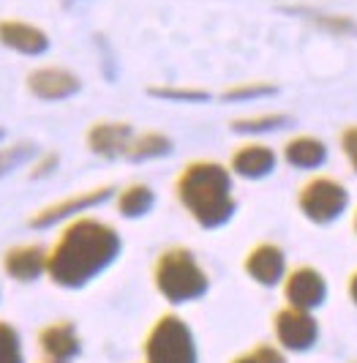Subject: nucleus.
I'll list each match as a JSON object with an SVG mask.
<instances>
[{
    "label": "nucleus",
    "instance_id": "22",
    "mask_svg": "<svg viewBox=\"0 0 357 363\" xmlns=\"http://www.w3.org/2000/svg\"><path fill=\"white\" fill-rule=\"evenodd\" d=\"M276 85L268 82H246V85H234L230 91H224L227 101H249V99H262V96H273Z\"/></svg>",
    "mask_w": 357,
    "mask_h": 363
},
{
    "label": "nucleus",
    "instance_id": "10",
    "mask_svg": "<svg viewBox=\"0 0 357 363\" xmlns=\"http://www.w3.org/2000/svg\"><path fill=\"white\" fill-rule=\"evenodd\" d=\"M286 301H289V306H295V309H314V306H319L322 301H324V279H322L319 271H314V268H298V271H292L286 276Z\"/></svg>",
    "mask_w": 357,
    "mask_h": 363
},
{
    "label": "nucleus",
    "instance_id": "20",
    "mask_svg": "<svg viewBox=\"0 0 357 363\" xmlns=\"http://www.w3.org/2000/svg\"><path fill=\"white\" fill-rule=\"evenodd\" d=\"M33 153H36V147L30 145V143H17V145L0 147V178L14 172L28 159H33Z\"/></svg>",
    "mask_w": 357,
    "mask_h": 363
},
{
    "label": "nucleus",
    "instance_id": "13",
    "mask_svg": "<svg viewBox=\"0 0 357 363\" xmlns=\"http://www.w3.org/2000/svg\"><path fill=\"white\" fill-rule=\"evenodd\" d=\"M50 252H44V246L28 243V246H14L3 257V268L11 279L17 281H33L41 273H47Z\"/></svg>",
    "mask_w": 357,
    "mask_h": 363
},
{
    "label": "nucleus",
    "instance_id": "25",
    "mask_svg": "<svg viewBox=\"0 0 357 363\" xmlns=\"http://www.w3.org/2000/svg\"><path fill=\"white\" fill-rule=\"evenodd\" d=\"M232 363H284V355L278 350H273V347H256L246 355L234 358Z\"/></svg>",
    "mask_w": 357,
    "mask_h": 363
},
{
    "label": "nucleus",
    "instance_id": "16",
    "mask_svg": "<svg viewBox=\"0 0 357 363\" xmlns=\"http://www.w3.org/2000/svg\"><path fill=\"white\" fill-rule=\"evenodd\" d=\"M284 159L298 169H317L327 159V147L317 137H295L284 145Z\"/></svg>",
    "mask_w": 357,
    "mask_h": 363
},
{
    "label": "nucleus",
    "instance_id": "3",
    "mask_svg": "<svg viewBox=\"0 0 357 363\" xmlns=\"http://www.w3.org/2000/svg\"><path fill=\"white\" fill-rule=\"evenodd\" d=\"M153 279H156V287L161 295L172 303L197 301L208 292V273L202 271V265L194 259L188 249L164 252L156 262Z\"/></svg>",
    "mask_w": 357,
    "mask_h": 363
},
{
    "label": "nucleus",
    "instance_id": "31",
    "mask_svg": "<svg viewBox=\"0 0 357 363\" xmlns=\"http://www.w3.org/2000/svg\"><path fill=\"white\" fill-rule=\"evenodd\" d=\"M0 137H3V128H0Z\"/></svg>",
    "mask_w": 357,
    "mask_h": 363
},
{
    "label": "nucleus",
    "instance_id": "19",
    "mask_svg": "<svg viewBox=\"0 0 357 363\" xmlns=\"http://www.w3.org/2000/svg\"><path fill=\"white\" fill-rule=\"evenodd\" d=\"M289 123L286 115H278V112H270V115H256V118H240V121H232V131L237 134H262V131H276Z\"/></svg>",
    "mask_w": 357,
    "mask_h": 363
},
{
    "label": "nucleus",
    "instance_id": "28",
    "mask_svg": "<svg viewBox=\"0 0 357 363\" xmlns=\"http://www.w3.org/2000/svg\"><path fill=\"white\" fill-rule=\"evenodd\" d=\"M349 292H352V298H355V303H357V271H355V276H352V281H349Z\"/></svg>",
    "mask_w": 357,
    "mask_h": 363
},
{
    "label": "nucleus",
    "instance_id": "30",
    "mask_svg": "<svg viewBox=\"0 0 357 363\" xmlns=\"http://www.w3.org/2000/svg\"><path fill=\"white\" fill-rule=\"evenodd\" d=\"M355 230H357V213H355Z\"/></svg>",
    "mask_w": 357,
    "mask_h": 363
},
{
    "label": "nucleus",
    "instance_id": "14",
    "mask_svg": "<svg viewBox=\"0 0 357 363\" xmlns=\"http://www.w3.org/2000/svg\"><path fill=\"white\" fill-rule=\"evenodd\" d=\"M276 169V153L268 145H243L232 153V162H230V172L240 175V178H249V181H259Z\"/></svg>",
    "mask_w": 357,
    "mask_h": 363
},
{
    "label": "nucleus",
    "instance_id": "21",
    "mask_svg": "<svg viewBox=\"0 0 357 363\" xmlns=\"http://www.w3.org/2000/svg\"><path fill=\"white\" fill-rule=\"evenodd\" d=\"M0 363H22L19 333L8 323H0Z\"/></svg>",
    "mask_w": 357,
    "mask_h": 363
},
{
    "label": "nucleus",
    "instance_id": "8",
    "mask_svg": "<svg viewBox=\"0 0 357 363\" xmlns=\"http://www.w3.org/2000/svg\"><path fill=\"white\" fill-rule=\"evenodd\" d=\"M276 336L286 350H305L317 339V320L305 309L286 306L276 314Z\"/></svg>",
    "mask_w": 357,
    "mask_h": 363
},
{
    "label": "nucleus",
    "instance_id": "18",
    "mask_svg": "<svg viewBox=\"0 0 357 363\" xmlns=\"http://www.w3.org/2000/svg\"><path fill=\"white\" fill-rule=\"evenodd\" d=\"M153 205H156V194H153V189L144 186V183L128 186V189L120 191V197H118V211H120V216H125V218L144 216V213L153 211Z\"/></svg>",
    "mask_w": 357,
    "mask_h": 363
},
{
    "label": "nucleus",
    "instance_id": "24",
    "mask_svg": "<svg viewBox=\"0 0 357 363\" xmlns=\"http://www.w3.org/2000/svg\"><path fill=\"white\" fill-rule=\"evenodd\" d=\"M317 14V25L324 28V30H330V33H357V22L349 17H341V14H324V11H314Z\"/></svg>",
    "mask_w": 357,
    "mask_h": 363
},
{
    "label": "nucleus",
    "instance_id": "7",
    "mask_svg": "<svg viewBox=\"0 0 357 363\" xmlns=\"http://www.w3.org/2000/svg\"><path fill=\"white\" fill-rule=\"evenodd\" d=\"M109 197H112V186H98V189H90V191H82V194H74L69 200H60L50 205V208H44V211H38L36 216L30 218V227H38V230L41 227H52L63 218L76 216L82 211H90V208L107 202Z\"/></svg>",
    "mask_w": 357,
    "mask_h": 363
},
{
    "label": "nucleus",
    "instance_id": "1",
    "mask_svg": "<svg viewBox=\"0 0 357 363\" xmlns=\"http://www.w3.org/2000/svg\"><path fill=\"white\" fill-rule=\"evenodd\" d=\"M120 255V235L98 218H74L50 252L47 273L60 287H82Z\"/></svg>",
    "mask_w": 357,
    "mask_h": 363
},
{
    "label": "nucleus",
    "instance_id": "29",
    "mask_svg": "<svg viewBox=\"0 0 357 363\" xmlns=\"http://www.w3.org/2000/svg\"><path fill=\"white\" fill-rule=\"evenodd\" d=\"M63 3H76V0H63Z\"/></svg>",
    "mask_w": 357,
    "mask_h": 363
},
{
    "label": "nucleus",
    "instance_id": "5",
    "mask_svg": "<svg viewBox=\"0 0 357 363\" xmlns=\"http://www.w3.org/2000/svg\"><path fill=\"white\" fill-rule=\"evenodd\" d=\"M298 205H300L303 216L311 218L314 224H330V221H336L346 211L349 194H346V189L336 178L322 175V178L308 181L300 189Z\"/></svg>",
    "mask_w": 357,
    "mask_h": 363
},
{
    "label": "nucleus",
    "instance_id": "11",
    "mask_svg": "<svg viewBox=\"0 0 357 363\" xmlns=\"http://www.w3.org/2000/svg\"><path fill=\"white\" fill-rule=\"evenodd\" d=\"M131 140H134L131 123H123V121H101L88 131V147L104 159L125 156Z\"/></svg>",
    "mask_w": 357,
    "mask_h": 363
},
{
    "label": "nucleus",
    "instance_id": "26",
    "mask_svg": "<svg viewBox=\"0 0 357 363\" xmlns=\"http://www.w3.org/2000/svg\"><path fill=\"white\" fill-rule=\"evenodd\" d=\"M341 147H344L346 159L352 164V169L357 172V126H349L341 134Z\"/></svg>",
    "mask_w": 357,
    "mask_h": 363
},
{
    "label": "nucleus",
    "instance_id": "17",
    "mask_svg": "<svg viewBox=\"0 0 357 363\" xmlns=\"http://www.w3.org/2000/svg\"><path fill=\"white\" fill-rule=\"evenodd\" d=\"M172 150V140L161 131H144L140 137H134L128 143V150H125V159L131 162H147V159H161Z\"/></svg>",
    "mask_w": 357,
    "mask_h": 363
},
{
    "label": "nucleus",
    "instance_id": "6",
    "mask_svg": "<svg viewBox=\"0 0 357 363\" xmlns=\"http://www.w3.org/2000/svg\"><path fill=\"white\" fill-rule=\"evenodd\" d=\"M82 88L79 77L69 69H60V66H44L36 69L28 77V91L33 93L41 101H63V99H72Z\"/></svg>",
    "mask_w": 357,
    "mask_h": 363
},
{
    "label": "nucleus",
    "instance_id": "23",
    "mask_svg": "<svg viewBox=\"0 0 357 363\" xmlns=\"http://www.w3.org/2000/svg\"><path fill=\"white\" fill-rule=\"evenodd\" d=\"M147 93L164 101H208L210 99L205 91H194V88H147Z\"/></svg>",
    "mask_w": 357,
    "mask_h": 363
},
{
    "label": "nucleus",
    "instance_id": "12",
    "mask_svg": "<svg viewBox=\"0 0 357 363\" xmlns=\"http://www.w3.org/2000/svg\"><path fill=\"white\" fill-rule=\"evenodd\" d=\"M284 271H286L284 252L276 243H259L246 257V273H249L254 281L265 284V287L278 284L284 279Z\"/></svg>",
    "mask_w": 357,
    "mask_h": 363
},
{
    "label": "nucleus",
    "instance_id": "15",
    "mask_svg": "<svg viewBox=\"0 0 357 363\" xmlns=\"http://www.w3.org/2000/svg\"><path fill=\"white\" fill-rule=\"evenodd\" d=\"M41 342V350L44 355L52 363H69L79 352V339H76V330H74L72 323L60 320V323H52L41 330L38 336Z\"/></svg>",
    "mask_w": 357,
    "mask_h": 363
},
{
    "label": "nucleus",
    "instance_id": "9",
    "mask_svg": "<svg viewBox=\"0 0 357 363\" xmlns=\"http://www.w3.org/2000/svg\"><path fill=\"white\" fill-rule=\"evenodd\" d=\"M0 44L19 55L38 57L50 50V36L38 25L22 22V19H0Z\"/></svg>",
    "mask_w": 357,
    "mask_h": 363
},
{
    "label": "nucleus",
    "instance_id": "2",
    "mask_svg": "<svg viewBox=\"0 0 357 363\" xmlns=\"http://www.w3.org/2000/svg\"><path fill=\"white\" fill-rule=\"evenodd\" d=\"M180 205L194 216L199 227L218 230L234 216L232 172L218 162H191L175 183Z\"/></svg>",
    "mask_w": 357,
    "mask_h": 363
},
{
    "label": "nucleus",
    "instance_id": "27",
    "mask_svg": "<svg viewBox=\"0 0 357 363\" xmlns=\"http://www.w3.org/2000/svg\"><path fill=\"white\" fill-rule=\"evenodd\" d=\"M55 167H57V156H55V153H50L47 159H41V162L36 164V169H33L30 175H33V178H44V175L55 172Z\"/></svg>",
    "mask_w": 357,
    "mask_h": 363
},
{
    "label": "nucleus",
    "instance_id": "4",
    "mask_svg": "<svg viewBox=\"0 0 357 363\" xmlns=\"http://www.w3.org/2000/svg\"><path fill=\"white\" fill-rule=\"evenodd\" d=\"M144 358L147 363H197V347L188 325L175 314L161 317L147 333Z\"/></svg>",
    "mask_w": 357,
    "mask_h": 363
}]
</instances>
